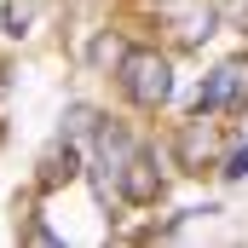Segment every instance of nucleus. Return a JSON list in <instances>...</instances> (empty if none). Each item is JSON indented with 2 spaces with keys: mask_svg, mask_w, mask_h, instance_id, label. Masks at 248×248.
Wrapping results in <instances>:
<instances>
[{
  "mask_svg": "<svg viewBox=\"0 0 248 248\" xmlns=\"http://www.w3.org/2000/svg\"><path fill=\"white\" fill-rule=\"evenodd\" d=\"M219 17H225L231 29H243V35H248V0H225V6H219Z\"/></svg>",
  "mask_w": 248,
  "mask_h": 248,
  "instance_id": "9",
  "label": "nucleus"
},
{
  "mask_svg": "<svg viewBox=\"0 0 248 248\" xmlns=\"http://www.w3.org/2000/svg\"><path fill=\"white\" fill-rule=\"evenodd\" d=\"M75 173H81V144H75V139L63 133L58 144L46 150V162H41V190H58V185H69Z\"/></svg>",
  "mask_w": 248,
  "mask_h": 248,
  "instance_id": "3",
  "label": "nucleus"
},
{
  "mask_svg": "<svg viewBox=\"0 0 248 248\" xmlns=\"http://www.w3.org/2000/svg\"><path fill=\"white\" fill-rule=\"evenodd\" d=\"M116 75H122V93L139 110H162V104L173 98V63L162 58L156 46H133V52L116 63Z\"/></svg>",
  "mask_w": 248,
  "mask_h": 248,
  "instance_id": "1",
  "label": "nucleus"
},
{
  "mask_svg": "<svg viewBox=\"0 0 248 248\" xmlns=\"http://www.w3.org/2000/svg\"><path fill=\"white\" fill-rule=\"evenodd\" d=\"M219 173H225V179H248V144H243V150H231V156L219 162Z\"/></svg>",
  "mask_w": 248,
  "mask_h": 248,
  "instance_id": "8",
  "label": "nucleus"
},
{
  "mask_svg": "<svg viewBox=\"0 0 248 248\" xmlns=\"http://www.w3.org/2000/svg\"><path fill=\"white\" fill-rule=\"evenodd\" d=\"M214 23H219V6H196L185 17V29H179V41H185V46H202V41L214 35Z\"/></svg>",
  "mask_w": 248,
  "mask_h": 248,
  "instance_id": "6",
  "label": "nucleus"
},
{
  "mask_svg": "<svg viewBox=\"0 0 248 248\" xmlns=\"http://www.w3.org/2000/svg\"><path fill=\"white\" fill-rule=\"evenodd\" d=\"M63 133L81 144V139H93V133H98V116H93L87 104H69V110H63Z\"/></svg>",
  "mask_w": 248,
  "mask_h": 248,
  "instance_id": "7",
  "label": "nucleus"
},
{
  "mask_svg": "<svg viewBox=\"0 0 248 248\" xmlns=\"http://www.w3.org/2000/svg\"><path fill=\"white\" fill-rule=\"evenodd\" d=\"M248 104V52L243 58H225L190 98V116H214V110H243Z\"/></svg>",
  "mask_w": 248,
  "mask_h": 248,
  "instance_id": "2",
  "label": "nucleus"
},
{
  "mask_svg": "<svg viewBox=\"0 0 248 248\" xmlns=\"http://www.w3.org/2000/svg\"><path fill=\"white\" fill-rule=\"evenodd\" d=\"M179 156H185L190 173H202V162H214V127L202 122V116H196V122L179 133Z\"/></svg>",
  "mask_w": 248,
  "mask_h": 248,
  "instance_id": "4",
  "label": "nucleus"
},
{
  "mask_svg": "<svg viewBox=\"0 0 248 248\" xmlns=\"http://www.w3.org/2000/svg\"><path fill=\"white\" fill-rule=\"evenodd\" d=\"M93 58H98V63H122L127 52H122V46H116V41H110V35H104V41H98V46H93Z\"/></svg>",
  "mask_w": 248,
  "mask_h": 248,
  "instance_id": "10",
  "label": "nucleus"
},
{
  "mask_svg": "<svg viewBox=\"0 0 248 248\" xmlns=\"http://www.w3.org/2000/svg\"><path fill=\"white\" fill-rule=\"evenodd\" d=\"M35 17H41V0H0V23H6V35L17 41V35H29L35 29Z\"/></svg>",
  "mask_w": 248,
  "mask_h": 248,
  "instance_id": "5",
  "label": "nucleus"
}]
</instances>
